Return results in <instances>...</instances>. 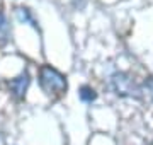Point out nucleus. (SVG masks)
Instances as JSON below:
<instances>
[{"mask_svg":"<svg viewBox=\"0 0 153 145\" xmlns=\"http://www.w3.org/2000/svg\"><path fill=\"white\" fill-rule=\"evenodd\" d=\"M29 87V75L27 73H22L19 77H16L14 80H10V89L17 97H22L26 94V90Z\"/></svg>","mask_w":153,"mask_h":145,"instance_id":"7ed1b4c3","label":"nucleus"},{"mask_svg":"<svg viewBox=\"0 0 153 145\" xmlns=\"http://www.w3.org/2000/svg\"><path fill=\"white\" fill-rule=\"evenodd\" d=\"M112 87H114L116 94H119V96L140 97V94H141V87L133 80L131 75L123 73V72L112 75Z\"/></svg>","mask_w":153,"mask_h":145,"instance_id":"f03ea898","label":"nucleus"},{"mask_svg":"<svg viewBox=\"0 0 153 145\" xmlns=\"http://www.w3.org/2000/svg\"><path fill=\"white\" fill-rule=\"evenodd\" d=\"M80 96H82V99H85V101L95 99V92H94L90 87H82V92H80Z\"/></svg>","mask_w":153,"mask_h":145,"instance_id":"423d86ee","label":"nucleus"},{"mask_svg":"<svg viewBox=\"0 0 153 145\" xmlns=\"http://www.w3.org/2000/svg\"><path fill=\"white\" fill-rule=\"evenodd\" d=\"M39 78H41V87H43L44 92L49 94V96L51 94L53 96H61L66 90L65 77L53 67H48V65H46V67L41 68Z\"/></svg>","mask_w":153,"mask_h":145,"instance_id":"f257e3e1","label":"nucleus"},{"mask_svg":"<svg viewBox=\"0 0 153 145\" xmlns=\"http://www.w3.org/2000/svg\"><path fill=\"white\" fill-rule=\"evenodd\" d=\"M145 89H146V92H148L150 96H153V78H148V80H146Z\"/></svg>","mask_w":153,"mask_h":145,"instance_id":"0eeeda50","label":"nucleus"},{"mask_svg":"<svg viewBox=\"0 0 153 145\" xmlns=\"http://www.w3.org/2000/svg\"><path fill=\"white\" fill-rule=\"evenodd\" d=\"M17 19L21 21V22H31L34 26V21H33V17H31V14H29L27 9H17Z\"/></svg>","mask_w":153,"mask_h":145,"instance_id":"39448f33","label":"nucleus"},{"mask_svg":"<svg viewBox=\"0 0 153 145\" xmlns=\"http://www.w3.org/2000/svg\"><path fill=\"white\" fill-rule=\"evenodd\" d=\"M9 38V24H7L5 16L0 12V45H4Z\"/></svg>","mask_w":153,"mask_h":145,"instance_id":"20e7f679","label":"nucleus"}]
</instances>
